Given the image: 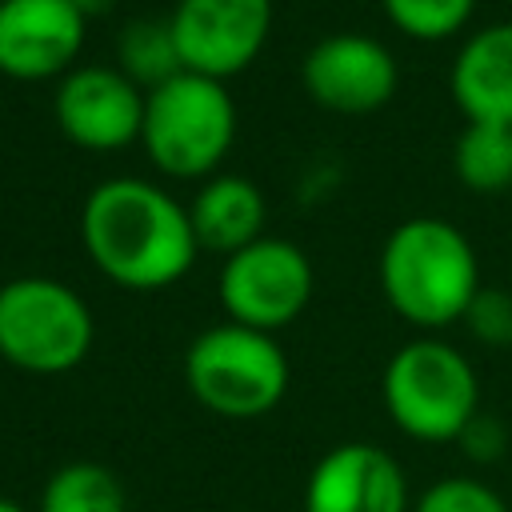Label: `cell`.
<instances>
[{"label": "cell", "mask_w": 512, "mask_h": 512, "mask_svg": "<svg viewBox=\"0 0 512 512\" xmlns=\"http://www.w3.org/2000/svg\"><path fill=\"white\" fill-rule=\"evenodd\" d=\"M92 264L128 292H160L188 276L200 244L188 208L140 176L100 180L80 208Z\"/></svg>", "instance_id": "1"}, {"label": "cell", "mask_w": 512, "mask_h": 512, "mask_svg": "<svg viewBox=\"0 0 512 512\" xmlns=\"http://www.w3.org/2000/svg\"><path fill=\"white\" fill-rule=\"evenodd\" d=\"M380 288L400 320L432 332L464 320L472 296L480 292V264L456 224L416 216L384 240Z\"/></svg>", "instance_id": "2"}, {"label": "cell", "mask_w": 512, "mask_h": 512, "mask_svg": "<svg viewBox=\"0 0 512 512\" xmlns=\"http://www.w3.org/2000/svg\"><path fill=\"white\" fill-rule=\"evenodd\" d=\"M388 420L416 444H456L480 412V380L468 356L436 336L400 344L380 376Z\"/></svg>", "instance_id": "3"}, {"label": "cell", "mask_w": 512, "mask_h": 512, "mask_svg": "<svg viewBox=\"0 0 512 512\" xmlns=\"http://www.w3.org/2000/svg\"><path fill=\"white\" fill-rule=\"evenodd\" d=\"M184 380L200 408L224 420H256L288 392V356L272 332L212 324L184 352Z\"/></svg>", "instance_id": "4"}, {"label": "cell", "mask_w": 512, "mask_h": 512, "mask_svg": "<svg viewBox=\"0 0 512 512\" xmlns=\"http://www.w3.org/2000/svg\"><path fill=\"white\" fill-rule=\"evenodd\" d=\"M236 140V104L224 80L200 72H176L160 88L144 92V128L140 144L148 160L176 176H208Z\"/></svg>", "instance_id": "5"}, {"label": "cell", "mask_w": 512, "mask_h": 512, "mask_svg": "<svg viewBox=\"0 0 512 512\" xmlns=\"http://www.w3.org/2000/svg\"><path fill=\"white\" fill-rule=\"evenodd\" d=\"M96 340L92 308L52 276L0 284V360L28 376H64L84 364Z\"/></svg>", "instance_id": "6"}, {"label": "cell", "mask_w": 512, "mask_h": 512, "mask_svg": "<svg viewBox=\"0 0 512 512\" xmlns=\"http://www.w3.org/2000/svg\"><path fill=\"white\" fill-rule=\"evenodd\" d=\"M216 288L232 324L276 336L308 308L312 264L300 244L284 236H260L248 248L224 256Z\"/></svg>", "instance_id": "7"}, {"label": "cell", "mask_w": 512, "mask_h": 512, "mask_svg": "<svg viewBox=\"0 0 512 512\" xmlns=\"http://www.w3.org/2000/svg\"><path fill=\"white\" fill-rule=\"evenodd\" d=\"M168 28L184 72L228 80L260 56L272 28V0H176Z\"/></svg>", "instance_id": "8"}, {"label": "cell", "mask_w": 512, "mask_h": 512, "mask_svg": "<svg viewBox=\"0 0 512 512\" xmlns=\"http://www.w3.org/2000/svg\"><path fill=\"white\" fill-rule=\"evenodd\" d=\"M60 132L88 152H116L140 140L144 128V88L132 84L120 68L80 64L60 76L52 100Z\"/></svg>", "instance_id": "9"}, {"label": "cell", "mask_w": 512, "mask_h": 512, "mask_svg": "<svg viewBox=\"0 0 512 512\" xmlns=\"http://www.w3.org/2000/svg\"><path fill=\"white\" fill-rule=\"evenodd\" d=\"M300 512H412V488L388 448L348 440L312 464Z\"/></svg>", "instance_id": "10"}, {"label": "cell", "mask_w": 512, "mask_h": 512, "mask_svg": "<svg viewBox=\"0 0 512 512\" xmlns=\"http://www.w3.org/2000/svg\"><path fill=\"white\" fill-rule=\"evenodd\" d=\"M300 80L320 108L360 116L392 100L400 72L380 40L360 32H336L312 44V52L300 64Z\"/></svg>", "instance_id": "11"}, {"label": "cell", "mask_w": 512, "mask_h": 512, "mask_svg": "<svg viewBox=\"0 0 512 512\" xmlns=\"http://www.w3.org/2000/svg\"><path fill=\"white\" fill-rule=\"evenodd\" d=\"M84 24L72 0H0V72L12 80L68 76L84 48Z\"/></svg>", "instance_id": "12"}, {"label": "cell", "mask_w": 512, "mask_h": 512, "mask_svg": "<svg viewBox=\"0 0 512 512\" xmlns=\"http://www.w3.org/2000/svg\"><path fill=\"white\" fill-rule=\"evenodd\" d=\"M468 124L512 128V24H488L464 40L448 76Z\"/></svg>", "instance_id": "13"}, {"label": "cell", "mask_w": 512, "mask_h": 512, "mask_svg": "<svg viewBox=\"0 0 512 512\" xmlns=\"http://www.w3.org/2000/svg\"><path fill=\"white\" fill-rule=\"evenodd\" d=\"M196 244L220 256H232L240 248H248L252 240H260L264 228V196L252 180L244 176H212L192 208H188Z\"/></svg>", "instance_id": "14"}, {"label": "cell", "mask_w": 512, "mask_h": 512, "mask_svg": "<svg viewBox=\"0 0 512 512\" xmlns=\"http://www.w3.org/2000/svg\"><path fill=\"white\" fill-rule=\"evenodd\" d=\"M36 512H128V492L112 468L68 460L44 480Z\"/></svg>", "instance_id": "15"}, {"label": "cell", "mask_w": 512, "mask_h": 512, "mask_svg": "<svg viewBox=\"0 0 512 512\" xmlns=\"http://www.w3.org/2000/svg\"><path fill=\"white\" fill-rule=\"evenodd\" d=\"M460 184L472 192H500L512 184V128L468 124L452 152Z\"/></svg>", "instance_id": "16"}, {"label": "cell", "mask_w": 512, "mask_h": 512, "mask_svg": "<svg viewBox=\"0 0 512 512\" xmlns=\"http://www.w3.org/2000/svg\"><path fill=\"white\" fill-rule=\"evenodd\" d=\"M120 72L148 92L184 72L168 20H132L120 32Z\"/></svg>", "instance_id": "17"}, {"label": "cell", "mask_w": 512, "mask_h": 512, "mask_svg": "<svg viewBox=\"0 0 512 512\" xmlns=\"http://www.w3.org/2000/svg\"><path fill=\"white\" fill-rule=\"evenodd\" d=\"M380 4L388 20L412 40H448L468 24L476 8V0H380Z\"/></svg>", "instance_id": "18"}, {"label": "cell", "mask_w": 512, "mask_h": 512, "mask_svg": "<svg viewBox=\"0 0 512 512\" xmlns=\"http://www.w3.org/2000/svg\"><path fill=\"white\" fill-rule=\"evenodd\" d=\"M412 512H512V500L480 476H440L412 496Z\"/></svg>", "instance_id": "19"}, {"label": "cell", "mask_w": 512, "mask_h": 512, "mask_svg": "<svg viewBox=\"0 0 512 512\" xmlns=\"http://www.w3.org/2000/svg\"><path fill=\"white\" fill-rule=\"evenodd\" d=\"M464 324L468 332L480 340V344H492V348H508L512 344V292L508 288H484L472 296L468 312H464Z\"/></svg>", "instance_id": "20"}, {"label": "cell", "mask_w": 512, "mask_h": 512, "mask_svg": "<svg viewBox=\"0 0 512 512\" xmlns=\"http://www.w3.org/2000/svg\"><path fill=\"white\" fill-rule=\"evenodd\" d=\"M456 444H460V452H464L472 464H492V460L504 456V448H508V432H504V424H500L496 416L476 412L472 424L460 432Z\"/></svg>", "instance_id": "21"}, {"label": "cell", "mask_w": 512, "mask_h": 512, "mask_svg": "<svg viewBox=\"0 0 512 512\" xmlns=\"http://www.w3.org/2000/svg\"><path fill=\"white\" fill-rule=\"evenodd\" d=\"M72 4H76V8H80V16L88 20V16H104V12H108L116 0H72Z\"/></svg>", "instance_id": "22"}, {"label": "cell", "mask_w": 512, "mask_h": 512, "mask_svg": "<svg viewBox=\"0 0 512 512\" xmlns=\"http://www.w3.org/2000/svg\"><path fill=\"white\" fill-rule=\"evenodd\" d=\"M0 512H24L16 500H8V496H0Z\"/></svg>", "instance_id": "23"}, {"label": "cell", "mask_w": 512, "mask_h": 512, "mask_svg": "<svg viewBox=\"0 0 512 512\" xmlns=\"http://www.w3.org/2000/svg\"><path fill=\"white\" fill-rule=\"evenodd\" d=\"M508 500H512V488H508Z\"/></svg>", "instance_id": "24"}]
</instances>
